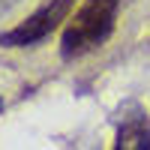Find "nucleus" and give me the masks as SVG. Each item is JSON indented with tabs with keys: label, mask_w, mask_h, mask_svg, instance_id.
I'll use <instances>...</instances> for the list:
<instances>
[{
	"label": "nucleus",
	"mask_w": 150,
	"mask_h": 150,
	"mask_svg": "<svg viewBox=\"0 0 150 150\" xmlns=\"http://www.w3.org/2000/svg\"><path fill=\"white\" fill-rule=\"evenodd\" d=\"M120 15V0H84L81 9L69 18L60 36V57L78 60L84 54L96 51L99 45L108 42L114 33V24Z\"/></svg>",
	"instance_id": "f257e3e1"
},
{
	"label": "nucleus",
	"mask_w": 150,
	"mask_h": 150,
	"mask_svg": "<svg viewBox=\"0 0 150 150\" xmlns=\"http://www.w3.org/2000/svg\"><path fill=\"white\" fill-rule=\"evenodd\" d=\"M72 6H75V0H42L24 21H18L12 30L0 33V45L3 48H30L36 42L48 39L63 21H69Z\"/></svg>",
	"instance_id": "f03ea898"
},
{
	"label": "nucleus",
	"mask_w": 150,
	"mask_h": 150,
	"mask_svg": "<svg viewBox=\"0 0 150 150\" xmlns=\"http://www.w3.org/2000/svg\"><path fill=\"white\" fill-rule=\"evenodd\" d=\"M114 147L117 150H150V123L138 105L132 108V117H123V123L117 126Z\"/></svg>",
	"instance_id": "7ed1b4c3"
},
{
	"label": "nucleus",
	"mask_w": 150,
	"mask_h": 150,
	"mask_svg": "<svg viewBox=\"0 0 150 150\" xmlns=\"http://www.w3.org/2000/svg\"><path fill=\"white\" fill-rule=\"evenodd\" d=\"M0 111H3V99H0Z\"/></svg>",
	"instance_id": "20e7f679"
}]
</instances>
